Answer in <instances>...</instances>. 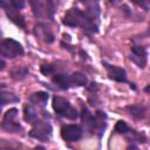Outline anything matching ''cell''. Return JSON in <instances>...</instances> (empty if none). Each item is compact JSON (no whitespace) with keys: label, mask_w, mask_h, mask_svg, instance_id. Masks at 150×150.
I'll use <instances>...</instances> for the list:
<instances>
[{"label":"cell","mask_w":150,"mask_h":150,"mask_svg":"<svg viewBox=\"0 0 150 150\" xmlns=\"http://www.w3.org/2000/svg\"><path fill=\"white\" fill-rule=\"evenodd\" d=\"M81 120H82V129L91 135H96L97 137H102L104 130L107 129V114L103 110H96L93 115L87 107H82L81 110Z\"/></svg>","instance_id":"6da1fadb"},{"label":"cell","mask_w":150,"mask_h":150,"mask_svg":"<svg viewBox=\"0 0 150 150\" xmlns=\"http://www.w3.org/2000/svg\"><path fill=\"white\" fill-rule=\"evenodd\" d=\"M83 4L87 7L84 9L86 21H84V26H83L82 30L88 36H91V35L98 33V28H100V14H101L100 4L97 1H84Z\"/></svg>","instance_id":"7a4b0ae2"},{"label":"cell","mask_w":150,"mask_h":150,"mask_svg":"<svg viewBox=\"0 0 150 150\" xmlns=\"http://www.w3.org/2000/svg\"><path fill=\"white\" fill-rule=\"evenodd\" d=\"M29 5L32 7L33 14L39 20H54L56 13L57 4L53 0H30Z\"/></svg>","instance_id":"3957f363"},{"label":"cell","mask_w":150,"mask_h":150,"mask_svg":"<svg viewBox=\"0 0 150 150\" xmlns=\"http://www.w3.org/2000/svg\"><path fill=\"white\" fill-rule=\"evenodd\" d=\"M52 107L55 111V114L60 117L68 118V120H76L79 117L77 110L70 104L68 100L60 95H54L52 98Z\"/></svg>","instance_id":"277c9868"},{"label":"cell","mask_w":150,"mask_h":150,"mask_svg":"<svg viewBox=\"0 0 150 150\" xmlns=\"http://www.w3.org/2000/svg\"><path fill=\"white\" fill-rule=\"evenodd\" d=\"M28 135L32 138H35L43 143H47L52 138L53 127L47 118H40L34 124H32V129L28 131Z\"/></svg>","instance_id":"5b68a950"},{"label":"cell","mask_w":150,"mask_h":150,"mask_svg":"<svg viewBox=\"0 0 150 150\" xmlns=\"http://www.w3.org/2000/svg\"><path fill=\"white\" fill-rule=\"evenodd\" d=\"M0 54L2 59H15L18 56H22L25 54V49L22 45L11 38L2 39L0 42Z\"/></svg>","instance_id":"8992f818"},{"label":"cell","mask_w":150,"mask_h":150,"mask_svg":"<svg viewBox=\"0 0 150 150\" xmlns=\"http://www.w3.org/2000/svg\"><path fill=\"white\" fill-rule=\"evenodd\" d=\"M18 114H19V110L16 108H9L4 114L2 122H1V129L4 131L9 134H16L23 130L22 125L18 121Z\"/></svg>","instance_id":"52a82bcc"},{"label":"cell","mask_w":150,"mask_h":150,"mask_svg":"<svg viewBox=\"0 0 150 150\" xmlns=\"http://www.w3.org/2000/svg\"><path fill=\"white\" fill-rule=\"evenodd\" d=\"M84 21H86L84 11L80 9L79 7L69 8L62 19V23L67 27H70V28H77V27L83 28Z\"/></svg>","instance_id":"ba28073f"},{"label":"cell","mask_w":150,"mask_h":150,"mask_svg":"<svg viewBox=\"0 0 150 150\" xmlns=\"http://www.w3.org/2000/svg\"><path fill=\"white\" fill-rule=\"evenodd\" d=\"M103 67L107 70V75L110 80L118 82V83H128L130 86V81L128 80V75H127V70L123 67H118L115 64H111L107 61H102Z\"/></svg>","instance_id":"9c48e42d"},{"label":"cell","mask_w":150,"mask_h":150,"mask_svg":"<svg viewBox=\"0 0 150 150\" xmlns=\"http://www.w3.org/2000/svg\"><path fill=\"white\" fill-rule=\"evenodd\" d=\"M0 7L5 11L7 18H8L14 25H16L19 28H22V29H26V28H27V23H26L25 16L20 13V11L13 8V7L8 4V1L0 0Z\"/></svg>","instance_id":"30bf717a"},{"label":"cell","mask_w":150,"mask_h":150,"mask_svg":"<svg viewBox=\"0 0 150 150\" xmlns=\"http://www.w3.org/2000/svg\"><path fill=\"white\" fill-rule=\"evenodd\" d=\"M129 60L134 62L139 69H144L148 63V52L146 47L142 45H134L130 48Z\"/></svg>","instance_id":"8fae6325"},{"label":"cell","mask_w":150,"mask_h":150,"mask_svg":"<svg viewBox=\"0 0 150 150\" xmlns=\"http://www.w3.org/2000/svg\"><path fill=\"white\" fill-rule=\"evenodd\" d=\"M60 134L63 141L68 143L77 142L83 136V129L81 125H77V124H63L61 127Z\"/></svg>","instance_id":"7c38bea8"},{"label":"cell","mask_w":150,"mask_h":150,"mask_svg":"<svg viewBox=\"0 0 150 150\" xmlns=\"http://www.w3.org/2000/svg\"><path fill=\"white\" fill-rule=\"evenodd\" d=\"M33 33L38 40H41L45 43H52L55 40V35L50 26L46 22H38L33 28Z\"/></svg>","instance_id":"4fadbf2b"},{"label":"cell","mask_w":150,"mask_h":150,"mask_svg":"<svg viewBox=\"0 0 150 150\" xmlns=\"http://www.w3.org/2000/svg\"><path fill=\"white\" fill-rule=\"evenodd\" d=\"M48 111L42 110L41 112H39V108L28 103L23 107V118L27 123L34 124L36 121H39L40 118H47L48 117Z\"/></svg>","instance_id":"5bb4252c"},{"label":"cell","mask_w":150,"mask_h":150,"mask_svg":"<svg viewBox=\"0 0 150 150\" xmlns=\"http://www.w3.org/2000/svg\"><path fill=\"white\" fill-rule=\"evenodd\" d=\"M124 111L135 121H142L148 115V107L144 103H134L124 107Z\"/></svg>","instance_id":"9a60e30c"},{"label":"cell","mask_w":150,"mask_h":150,"mask_svg":"<svg viewBox=\"0 0 150 150\" xmlns=\"http://www.w3.org/2000/svg\"><path fill=\"white\" fill-rule=\"evenodd\" d=\"M52 82L62 90H67L73 87V80H71V74L67 73H56L55 75L52 76Z\"/></svg>","instance_id":"2e32d148"},{"label":"cell","mask_w":150,"mask_h":150,"mask_svg":"<svg viewBox=\"0 0 150 150\" xmlns=\"http://www.w3.org/2000/svg\"><path fill=\"white\" fill-rule=\"evenodd\" d=\"M48 98H49V94L46 91H35L28 96L29 103L38 108H41V109L45 108V105L48 102Z\"/></svg>","instance_id":"e0dca14e"},{"label":"cell","mask_w":150,"mask_h":150,"mask_svg":"<svg viewBox=\"0 0 150 150\" xmlns=\"http://www.w3.org/2000/svg\"><path fill=\"white\" fill-rule=\"evenodd\" d=\"M29 74V68L27 66H16L9 70V75L14 81H22Z\"/></svg>","instance_id":"ac0fdd59"},{"label":"cell","mask_w":150,"mask_h":150,"mask_svg":"<svg viewBox=\"0 0 150 150\" xmlns=\"http://www.w3.org/2000/svg\"><path fill=\"white\" fill-rule=\"evenodd\" d=\"M5 84H1V91H0V97H1V107L8 104V103H14V102H19L20 97L16 96L15 94H13L9 90L5 89Z\"/></svg>","instance_id":"d6986e66"},{"label":"cell","mask_w":150,"mask_h":150,"mask_svg":"<svg viewBox=\"0 0 150 150\" xmlns=\"http://www.w3.org/2000/svg\"><path fill=\"white\" fill-rule=\"evenodd\" d=\"M71 80H73V87H86L88 83V77L81 71L71 73Z\"/></svg>","instance_id":"ffe728a7"},{"label":"cell","mask_w":150,"mask_h":150,"mask_svg":"<svg viewBox=\"0 0 150 150\" xmlns=\"http://www.w3.org/2000/svg\"><path fill=\"white\" fill-rule=\"evenodd\" d=\"M59 67L55 63H42L40 66V71L45 75V76H50V75H55Z\"/></svg>","instance_id":"44dd1931"},{"label":"cell","mask_w":150,"mask_h":150,"mask_svg":"<svg viewBox=\"0 0 150 150\" xmlns=\"http://www.w3.org/2000/svg\"><path fill=\"white\" fill-rule=\"evenodd\" d=\"M130 127L124 122V121H122V120H120V121H117L116 122V124H115V128H114V131L116 132V134H120V135H127L129 131H130Z\"/></svg>","instance_id":"7402d4cb"},{"label":"cell","mask_w":150,"mask_h":150,"mask_svg":"<svg viewBox=\"0 0 150 150\" xmlns=\"http://www.w3.org/2000/svg\"><path fill=\"white\" fill-rule=\"evenodd\" d=\"M8 4H9L13 8L18 9V11H21V9L25 7V1H23V0H9Z\"/></svg>","instance_id":"603a6c76"},{"label":"cell","mask_w":150,"mask_h":150,"mask_svg":"<svg viewBox=\"0 0 150 150\" xmlns=\"http://www.w3.org/2000/svg\"><path fill=\"white\" fill-rule=\"evenodd\" d=\"M127 150H139V148L137 146V144H134V143H130L127 148Z\"/></svg>","instance_id":"cb8c5ba5"},{"label":"cell","mask_w":150,"mask_h":150,"mask_svg":"<svg viewBox=\"0 0 150 150\" xmlns=\"http://www.w3.org/2000/svg\"><path fill=\"white\" fill-rule=\"evenodd\" d=\"M143 90H144V93H145V94H150V83H149L148 86H145Z\"/></svg>","instance_id":"d4e9b609"},{"label":"cell","mask_w":150,"mask_h":150,"mask_svg":"<svg viewBox=\"0 0 150 150\" xmlns=\"http://www.w3.org/2000/svg\"><path fill=\"white\" fill-rule=\"evenodd\" d=\"M5 66H6V63H5V59H2V57H1V66H0V70H4V69H5Z\"/></svg>","instance_id":"484cf974"},{"label":"cell","mask_w":150,"mask_h":150,"mask_svg":"<svg viewBox=\"0 0 150 150\" xmlns=\"http://www.w3.org/2000/svg\"><path fill=\"white\" fill-rule=\"evenodd\" d=\"M33 150H46V148L42 146V145H38V146H35Z\"/></svg>","instance_id":"4316f807"}]
</instances>
